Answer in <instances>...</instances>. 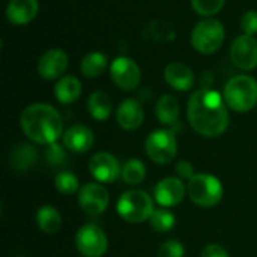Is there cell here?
I'll return each instance as SVG.
<instances>
[{
	"mask_svg": "<svg viewBox=\"0 0 257 257\" xmlns=\"http://www.w3.org/2000/svg\"><path fill=\"white\" fill-rule=\"evenodd\" d=\"M188 122L193 130L203 137H218L229 125L227 104L217 90L199 89L196 90L187 105Z\"/></svg>",
	"mask_w": 257,
	"mask_h": 257,
	"instance_id": "1",
	"label": "cell"
},
{
	"mask_svg": "<svg viewBox=\"0 0 257 257\" xmlns=\"http://www.w3.org/2000/svg\"><path fill=\"white\" fill-rule=\"evenodd\" d=\"M20 125L32 142L47 146L56 143L63 131L59 111L53 105L44 102L27 105L20 116Z\"/></svg>",
	"mask_w": 257,
	"mask_h": 257,
	"instance_id": "2",
	"label": "cell"
},
{
	"mask_svg": "<svg viewBox=\"0 0 257 257\" xmlns=\"http://www.w3.org/2000/svg\"><path fill=\"white\" fill-rule=\"evenodd\" d=\"M227 107L236 113H247L257 104V80L250 75L232 77L223 90Z\"/></svg>",
	"mask_w": 257,
	"mask_h": 257,
	"instance_id": "3",
	"label": "cell"
},
{
	"mask_svg": "<svg viewBox=\"0 0 257 257\" xmlns=\"http://www.w3.org/2000/svg\"><path fill=\"white\" fill-rule=\"evenodd\" d=\"M116 211L126 223L140 224L149 220L155 209L154 200L148 193L142 190H130L119 197Z\"/></svg>",
	"mask_w": 257,
	"mask_h": 257,
	"instance_id": "4",
	"label": "cell"
},
{
	"mask_svg": "<svg viewBox=\"0 0 257 257\" xmlns=\"http://www.w3.org/2000/svg\"><path fill=\"white\" fill-rule=\"evenodd\" d=\"M190 199L202 208H214L223 199V185L220 179L208 173L194 175L187 184Z\"/></svg>",
	"mask_w": 257,
	"mask_h": 257,
	"instance_id": "5",
	"label": "cell"
},
{
	"mask_svg": "<svg viewBox=\"0 0 257 257\" xmlns=\"http://www.w3.org/2000/svg\"><path fill=\"white\" fill-rule=\"evenodd\" d=\"M226 32L221 21L214 18H205L199 21L191 32V45L202 54H212L218 51L224 42Z\"/></svg>",
	"mask_w": 257,
	"mask_h": 257,
	"instance_id": "6",
	"label": "cell"
},
{
	"mask_svg": "<svg viewBox=\"0 0 257 257\" xmlns=\"http://www.w3.org/2000/svg\"><path fill=\"white\" fill-rule=\"evenodd\" d=\"M145 149L148 157L157 164H169L175 160L178 154V142L176 136L172 130H155L152 131L146 142Z\"/></svg>",
	"mask_w": 257,
	"mask_h": 257,
	"instance_id": "7",
	"label": "cell"
},
{
	"mask_svg": "<svg viewBox=\"0 0 257 257\" xmlns=\"http://www.w3.org/2000/svg\"><path fill=\"white\" fill-rule=\"evenodd\" d=\"M75 245L84 257H102L107 253L108 239L96 224H84L75 235Z\"/></svg>",
	"mask_w": 257,
	"mask_h": 257,
	"instance_id": "8",
	"label": "cell"
},
{
	"mask_svg": "<svg viewBox=\"0 0 257 257\" xmlns=\"http://www.w3.org/2000/svg\"><path fill=\"white\" fill-rule=\"evenodd\" d=\"M110 77L119 89L130 92L140 84L142 71L133 59L119 56L110 65Z\"/></svg>",
	"mask_w": 257,
	"mask_h": 257,
	"instance_id": "9",
	"label": "cell"
},
{
	"mask_svg": "<svg viewBox=\"0 0 257 257\" xmlns=\"http://www.w3.org/2000/svg\"><path fill=\"white\" fill-rule=\"evenodd\" d=\"M110 202V194L107 188L101 184L90 182L80 188L78 193V203L80 208L89 215H99L102 214Z\"/></svg>",
	"mask_w": 257,
	"mask_h": 257,
	"instance_id": "10",
	"label": "cell"
},
{
	"mask_svg": "<svg viewBox=\"0 0 257 257\" xmlns=\"http://www.w3.org/2000/svg\"><path fill=\"white\" fill-rule=\"evenodd\" d=\"M233 65L242 71H251L257 66V41L250 35L238 36L230 47Z\"/></svg>",
	"mask_w": 257,
	"mask_h": 257,
	"instance_id": "11",
	"label": "cell"
},
{
	"mask_svg": "<svg viewBox=\"0 0 257 257\" xmlns=\"http://www.w3.org/2000/svg\"><path fill=\"white\" fill-rule=\"evenodd\" d=\"M89 172L96 181L102 184H108V182H114L120 176L122 169L114 155L108 152H99L90 158Z\"/></svg>",
	"mask_w": 257,
	"mask_h": 257,
	"instance_id": "12",
	"label": "cell"
},
{
	"mask_svg": "<svg viewBox=\"0 0 257 257\" xmlns=\"http://www.w3.org/2000/svg\"><path fill=\"white\" fill-rule=\"evenodd\" d=\"M68 56L60 48H51L45 51L38 60V74L44 80H56L62 78L65 71L68 69Z\"/></svg>",
	"mask_w": 257,
	"mask_h": 257,
	"instance_id": "13",
	"label": "cell"
},
{
	"mask_svg": "<svg viewBox=\"0 0 257 257\" xmlns=\"http://www.w3.org/2000/svg\"><path fill=\"white\" fill-rule=\"evenodd\" d=\"M187 188L179 178H166L158 182L154 190V197L158 205L164 208H172L184 200Z\"/></svg>",
	"mask_w": 257,
	"mask_h": 257,
	"instance_id": "14",
	"label": "cell"
},
{
	"mask_svg": "<svg viewBox=\"0 0 257 257\" xmlns=\"http://www.w3.org/2000/svg\"><path fill=\"white\" fill-rule=\"evenodd\" d=\"M143 119H145V111L137 99L133 98L123 99L116 110V120L119 126L126 131L137 130L143 123Z\"/></svg>",
	"mask_w": 257,
	"mask_h": 257,
	"instance_id": "15",
	"label": "cell"
},
{
	"mask_svg": "<svg viewBox=\"0 0 257 257\" xmlns=\"http://www.w3.org/2000/svg\"><path fill=\"white\" fill-rule=\"evenodd\" d=\"M95 142V136L93 133L84 126V125H72L69 126L65 134H63V145L66 149H69L71 152L75 154H84L89 149H92Z\"/></svg>",
	"mask_w": 257,
	"mask_h": 257,
	"instance_id": "16",
	"label": "cell"
},
{
	"mask_svg": "<svg viewBox=\"0 0 257 257\" xmlns=\"http://www.w3.org/2000/svg\"><path fill=\"white\" fill-rule=\"evenodd\" d=\"M38 11V0H9L6 6V18L11 24L26 26L35 20Z\"/></svg>",
	"mask_w": 257,
	"mask_h": 257,
	"instance_id": "17",
	"label": "cell"
},
{
	"mask_svg": "<svg viewBox=\"0 0 257 257\" xmlns=\"http://www.w3.org/2000/svg\"><path fill=\"white\" fill-rule=\"evenodd\" d=\"M164 80L170 87L179 92H187L194 86V74L191 68L181 62H172L166 66Z\"/></svg>",
	"mask_w": 257,
	"mask_h": 257,
	"instance_id": "18",
	"label": "cell"
},
{
	"mask_svg": "<svg viewBox=\"0 0 257 257\" xmlns=\"http://www.w3.org/2000/svg\"><path fill=\"white\" fill-rule=\"evenodd\" d=\"M81 95V81L74 75H65L54 86V96L60 104H72Z\"/></svg>",
	"mask_w": 257,
	"mask_h": 257,
	"instance_id": "19",
	"label": "cell"
},
{
	"mask_svg": "<svg viewBox=\"0 0 257 257\" xmlns=\"http://www.w3.org/2000/svg\"><path fill=\"white\" fill-rule=\"evenodd\" d=\"M38 161V152L30 145H18L12 149L9 155V166L15 172H27Z\"/></svg>",
	"mask_w": 257,
	"mask_h": 257,
	"instance_id": "20",
	"label": "cell"
},
{
	"mask_svg": "<svg viewBox=\"0 0 257 257\" xmlns=\"http://www.w3.org/2000/svg\"><path fill=\"white\" fill-rule=\"evenodd\" d=\"M179 102L175 96L172 95H161L157 101L155 105V114L158 117V120L163 125H178V119H179Z\"/></svg>",
	"mask_w": 257,
	"mask_h": 257,
	"instance_id": "21",
	"label": "cell"
},
{
	"mask_svg": "<svg viewBox=\"0 0 257 257\" xmlns=\"http://www.w3.org/2000/svg\"><path fill=\"white\" fill-rule=\"evenodd\" d=\"M87 110L95 120L108 119L111 114V110H113V104H111L110 96L102 90L93 92L87 99Z\"/></svg>",
	"mask_w": 257,
	"mask_h": 257,
	"instance_id": "22",
	"label": "cell"
},
{
	"mask_svg": "<svg viewBox=\"0 0 257 257\" xmlns=\"http://www.w3.org/2000/svg\"><path fill=\"white\" fill-rule=\"evenodd\" d=\"M36 224L44 233L53 235L62 226V215L54 206L44 205L36 212Z\"/></svg>",
	"mask_w": 257,
	"mask_h": 257,
	"instance_id": "23",
	"label": "cell"
},
{
	"mask_svg": "<svg viewBox=\"0 0 257 257\" xmlns=\"http://www.w3.org/2000/svg\"><path fill=\"white\" fill-rule=\"evenodd\" d=\"M107 65H108V60L104 53L92 51L83 57V60L80 63V69L84 77L95 78V77H99L104 74V71L107 69Z\"/></svg>",
	"mask_w": 257,
	"mask_h": 257,
	"instance_id": "24",
	"label": "cell"
},
{
	"mask_svg": "<svg viewBox=\"0 0 257 257\" xmlns=\"http://www.w3.org/2000/svg\"><path fill=\"white\" fill-rule=\"evenodd\" d=\"M122 179L125 184L128 185H139L145 181L146 178V167L145 164L134 158V160H128L123 167H122V173H120Z\"/></svg>",
	"mask_w": 257,
	"mask_h": 257,
	"instance_id": "25",
	"label": "cell"
},
{
	"mask_svg": "<svg viewBox=\"0 0 257 257\" xmlns=\"http://www.w3.org/2000/svg\"><path fill=\"white\" fill-rule=\"evenodd\" d=\"M149 223L154 230H157L160 233H166L175 227L176 218L169 209H155L149 218Z\"/></svg>",
	"mask_w": 257,
	"mask_h": 257,
	"instance_id": "26",
	"label": "cell"
},
{
	"mask_svg": "<svg viewBox=\"0 0 257 257\" xmlns=\"http://www.w3.org/2000/svg\"><path fill=\"white\" fill-rule=\"evenodd\" d=\"M145 36L154 41H172L175 38V29L170 23L152 21L145 30Z\"/></svg>",
	"mask_w": 257,
	"mask_h": 257,
	"instance_id": "27",
	"label": "cell"
},
{
	"mask_svg": "<svg viewBox=\"0 0 257 257\" xmlns=\"http://www.w3.org/2000/svg\"><path fill=\"white\" fill-rule=\"evenodd\" d=\"M54 185H56V190L63 194V196H71L74 193H77L78 190V179L74 173L71 172H60L56 175L54 178Z\"/></svg>",
	"mask_w": 257,
	"mask_h": 257,
	"instance_id": "28",
	"label": "cell"
},
{
	"mask_svg": "<svg viewBox=\"0 0 257 257\" xmlns=\"http://www.w3.org/2000/svg\"><path fill=\"white\" fill-rule=\"evenodd\" d=\"M224 2L226 0H191V6L199 15L212 17L223 9Z\"/></svg>",
	"mask_w": 257,
	"mask_h": 257,
	"instance_id": "29",
	"label": "cell"
},
{
	"mask_svg": "<svg viewBox=\"0 0 257 257\" xmlns=\"http://www.w3.org/2000/svg\"><path fill=\"white\" fill-rule=\"evenodd\" d=\"M68 157L65 149L59 145V143H51L47 146L45 149V161L51 166V167H59L63 166L66 163Z\"/></svg>",
	"mask_w": 257,
	"mask_h": 257,
	"instance_id": "30",
	"label": "cell"
},
{
	"mask_svg": "<svg viewBox=\"0 0 257 257\" xmlns=\"http://www.w3.org/2000/svg\"><path fill=\"white\" fill-rule=\"evenodd\" d=\"M185 256V248L179 241L170 239L166 241L160 248H158V257H184Z\"/></svg>",
	"mask_w": 257,
	"mask_h": 257,
	"instance_id": "31",
	"label": "cell"
},
{
	"mask_svg": "<svg viewBox=\"0 0 257 257\" xmlns=\"http://www.w3.org/2000/svg\"><path fill=\"white\" fill-rule=\"evenodd\" d=\"M244 35H256L257 33V11H247L242 17H241V23H239Z\"/></svg>",
	"mask_w": 257,
	"mask_h": 257,
	"instance_id": "32",
	"label": "cell"
},
{
	"mask_svg": "<svg viewBox=\"0 0 257 257\" xmlns=\"http://www.w3.org/2000/svg\"><path fill=\"white\" fill-rule=\"evenodd\" d=\"M202 257H229V253L220 244H209L203 248Z\"/></svg>",
	"mask_w": 257,
	"mask_h": 257,
	"instance_id": "33",
	"label": "cell"
},
{
	"mask_svg": "<svg viewBox=\"0 0 257 257\" xmlns=\"http://www.w3.org/2000/svg\"><path fill=\"white\" fill-rule=\"evenodd\" d=\"M176 173L179 175V178H184V179L190 181L194 176V167L188 161L182 160V161H179L176 164Z\"/></svg>",
	"mask_w": 257,
	"mask_h": 257,
	"instance_id": "34",
	"label": "cell"
}]
</instances>
